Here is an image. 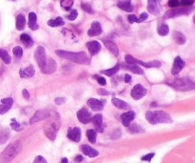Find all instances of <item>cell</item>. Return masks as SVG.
<instances>
[{
    "label": "cell",
    "mask_w": 195,
    "mask_h": 163,
    "mask_svg": "<svg viewBox=\"0 0 195 163\" xmlns=\"http://www.w3.org/2000/svg\"><path fill=\"white\" fill-rule=\"evenodd\" d=\"M77 118L78 120L83 124H88L92 121V114L88 112L86 108H83L77 112Z\"/></svg>",
    "instance_id": "cell-15"
},
{
    "label": "cell",
    "mask_w": 195,
    "mask_h": 163,
    "mask_svg": "<svg viewBox=\"0 0 195 163\" xmlns=\"http://www.w3.org/2000/svg\"><path fill=\"white\" fill-rule=\"evenodd\" d=\"M191 11V8L188 7H184V8H174L171 9L170 11H168L165 14V17L166 18H172V17H176V16H184V14H188Z\"/></svg>",
    "instance_id": "cell-8"
},
{
    "label": "cell",
    "mask_w": 195,
    "mask_h": 163,
    "mask_svg": "<svg viewBox=\"0 0 195 163\" xmlns=\"http://www.w3.org/2000/svg\"><path fill=\"white\" fill-rule=\"evenodd\" d=\"M104 44H105V46H106V48L111 54H113L115 56H117L119 54V49H118L117 45H116V44L113 41L108 40V39H104Z\"/></svg>",
    "instance_id": "cell-23"
},
{
    "label": "cell",
    "mask_w": 195,
    "mask_h": 163,
    "mask_svg": "<svg viewBox=\"0 0 195 163\" xmlns=\"http://www.w3.org/2000/svg\"><path fill=\"white\" fill-rule=\"evenodd\" d=\"M185 65H186V62L183 60V59L180 56H176L174 58L173 66H172V69H171V75H173V76L178 75V73L183 70Z\"/></svg>",
    "instance_id": "cell-13"
},
{
    "label": "cell",
    "mask_w": 195,
    "mask_h": 163,
    "mask_svg": "<svg viewBox=\"0 0 195 163\" xmlns=\"http://www.w3.org/2000/svg\"><path fill=\"white\" fill-rule=\"evenodd\" d=\"M118 2H130V0H118Z\"/></svg>",
    "instance_id": "cell-59"
},
{
    "label": "cell",
    "mask_w": 195,
    "mask_h": 163,
    "mask_svg": "<svg viewBox=\"0 0 195 163\" xmlns=\"http://www.w3.org/2000/svg\"><path fill=\"white\" fill-rule=\"evenodd\" d=\"M117 7L125 12H131L133 10V6L130 4V2H118Z\"/></svg>",
    "instance_id": "cell-34"
},
{
    "label": "cell",
    "mask_w": 195,
    "mask_h": 163,
    "mask_svg": "<svg viewBox=\"0 0 195 163\" xmlns=\"http://www.w3.org/2000/svg\"><path fill=\"white\" fill-rule=\"evenodd\" d=\"M11 105H8V104H3V103H1L0 104V114H6L10 109H11Z\"/></svg>",
    "instance_id": "cell-42"
},
{
    "label": "cell",
    "mask_w": 195,
    "mask_h": 163,
    "mask_svg": "<svg viewBox=\"0 0 195 163\" xmlns=\"http://www.w3.org/2000/svg\"><path fill=\"white\" fill-rule=\"evenodd\" d=\"M169 6L172 9L174 8H178L179 5H180V1L179 0H169V2H168Z\"/></svg>",
    "instance_id": "cell-45"
},
{
    "label": "cell",
    "mask_w": 195,
    "mask_h": 163,
    "mask_svg": "<svg viewBox=\"0 0 195 163\" xmlns=\"http://www.w3.org/2000/svg\"><path fill=\"white\" fill-rule=\"evenodd\" d=\"M125 61L129 65H141V66H144L146 68H160L161 67V63L158 60H153V61H149V62H144L142 60H139V59L134 58L130 54L125 55Z\"/></svg>",
    "instance_id": "cell-5"
},
{
    "label": "cell",
    "mask_w": 195,
    "mask_h": 163,
    "mask_svg": "<svg viewBox=\"0 0 195 163\" xmlns=\"http://www.w3.org/2000/svg\"><path fill=\"white\" fill-rule=\"evenodd\" d=\"M124 80H125L126 83H129L131 81V77L129 75H125V79Z\"/></svg>",
    "instance_id": "cell-55"
},
{
    "label": "cell",
    "mask_w": 195,
    "mask_h": 163,
    "mask_svg": "<svg viewBox=\"0 0 195 163\" xmlns=\"http://www.w3.org/2000/svg\"><path fill=\"white\" fill-rule=\"evenodd\" d=\"M169 85L173 87L174 89L178 91H190L195 89V82L191 81L189 78H181V79H175L172 82H170Z\"/></svg>",
    "instance_id": "cell-4"
},
{
    "label": "cell",
    "mask_w": 195,
    "mask_h": 163,
    "mask_svg": "<svg viewBox=\"0 0 195 163\" xmlns=\"http://www.w3.org/2000/svg\"><path fill=\"white\" fill-rule=\"evenodd\" d=\"M57 69V64L53 58H47V62L46 65L43 69H41V72L43 73H46V75H51Z\"/></svg>",
    "instance_id": "cell-14"
},
{
    "label": "cell",
    "mask_w": 195,
    "mask_h": 163,
    "mask_svg": "<svg viewBox=\"0 0 195 163\" xmlns=\"http://www.w3.org/2000/svg\"><path fill=\"white\" fill-rule=\"evenodd\" d=\"M146 118L147 120L152 125H155L157 123H171L172 122L170 115L164 111H155V112L147 111L146 114Z\"/></svg>",
    "instance_id": "cell-3"
},
{
    "label": "cell",
    "mask_w": 195,
    "mask_h": 163,
    "mask_svg": "<svg viewBox=\"0 0 195 163\" xmlns=\"http://www.w3.org/2000/svg\"><path fill=\"white\" fill-rule=\"evenodd\" d=\"M86 46L88 50V53H89V54H91V56H93V55L97 54L101 50V44L96 40H93V41L88 42L86 44Z\"/></svg>",
    "instance_id": "cell-16"
},
{
    "label": "cell",
    "mask_w": 195,
    "mask_h": 163,
    "mask_svg": "<svg viewBox=\"0 0 195 163\" xmlns=\"http://www.w3.org/2000/svg\"><path fill=\"white\" fill-rule=\"evenodd\" d=\"M34 163H47V160L45 159L43 156H37L34 158Z\"/></svg>",
    "instance_id": "cell-48"
},
{
    "label": "cell",
    "mask_w": 195,
    "mask_h": 163,
    "mask_svg": "<svg viewBox=\"0 0 195 163\" xmlns=\"http://www.w3.org/2000/svg\"><path fill=\"white\" fill-rule=\"evenodd\" d=\"M34 57L39 68L43 69L47 62V55H46V50H45V48L42 46H38L34 52Z\"/></svg>",
    "instance_id": "cell-7"
},
{
    "label": "cell",
    "mask_w": 195,
    "mask_h": 163,
    "mask_svg": "<svg viewBox=\"0 0 195 163\" xmlns=\"http://www.w3.org/2000/svg\"><path fill=\"white\" fill-rule=\"evenodd\" d=\"M81 151L85 156H88L89 157H95L99 155L98 151H96L93 147H91L89 145H87V144H83L81 146Z\"/></svg>",
    "instance_id": "cell-20"
},
{
    "label": "cell",
    "mask_w": 195,
    "mask_h": 163,
    "mask_svg": "<svg viewBox=\"0 0 195 163\" xmlns=\"http://www.w3.org/2000/svg\"><path fill=\"white\" fill-rule=\"evenodd\" d=\"M1 103H3V104H8V105H12L13 103V99L11 97H7V98H3L1 100Z\"/></svg>",
    "instance_id": "cell-49"
},
{
    "label": "cell",
    "mask_w": 195,
    "mask_h": 163,
    "mask_svg": "<svg viewBox=\"0 0 195 163\" xmlns=\"http://www.w3.org/2000/svg\"><path fill=\"white\" fill-rule=\"evenodd\" d=\"M11 127L14 130V131H16V132H19L21 131V125L16 121V118H12L11 119Z\"/></svg>",
    "instance_id": "cell-40"
},
{
    "label": "cell",
    "mask_w": 195,
    "mask_h": 163,
    "mask_svg": "<svg viewBox=\"0 0 195 163\" xmlns=\"http://www.w3.org/2000/svg\"><path fill=\"white\" fill-rule=\"evenodd\" d=\"M54 102L56 103L57 105H61V104H63V103L66 102V98H64V97H57V98L54 99Z\"/></svg>",
    "instance_id": "cell-51"
},
{
    "label": "cell",
    "mask_w": 195,
    "mask_h": 163,
    "mask_svg": "<svg viewBox=\"0 0 195 163\" xmlns=\"http://www.w3.org/2000/svg\"><path fill=\"white\" fill-rule=\"evenodd\" d=\"M12 1H16V0H12Z\"/></svg>",
    "instance_id": "cell-61"
},
{
    "label": "cell",
    "mask_w": 195,
    "mask_h": 163,
    "mask_svg": "<svg viewBox=\"0 0 195 163\" xmlns=\"http://www.w3.org/2000/svg\"><path fill=\"white\" fill-rule=\"evenodd\" d=\"M125 69L132 72L133 73H136V75H143V69H141V67L139 65H128L124 67Z\"/></svg>",
    "instance_id": "cell-32"
},
{
    "label": "cell",
    "mask_w": 195,
    "mask_h": 163,
    "mask_svg": "<svg viewBox=\"0 0 195 163\" xmlns=\"http://www.w3.org/2000/svg\"><path fill=\"white\" fill-rule=\"evenodd\" d=\"M102 34V27L100 22L98 21H93L92 23V26L88 31V36H97Z\"/></svg>",
    "instance_id": "cell-17"
},
{
    "label": "cell",
    "mask_w": 195,
    "mask_h": 163,
    "mask_svg": "<svg viewBox=\"0 0 195 163\" xmlns=\"http://www.w3.org/2000/svg\"><path fill=\"white\" fill-rule=\"evenodd\" d=\"M92 121L93 123V125L95 126L96 128V131L98 133H102L104 131V125H103V116L102 114H95L93 118H92Z\"/></svg>",
    "instance_id": "cell-21"
},
{
    "label": "cell",
    "mask_w": 195,
    "mask_h": 163,
    "mask_svg": "<svg viewBox=\"0 0 195 163\" xmlns=\"http://www.w3.org/2000/svg\"><path fill=\"white\" fill-rule=\"evenodd\" d=\"M60 124L58 122L57 119H52L51 121L47 122L44 126V132L46 137L51 139V140H54L57 135V132L59 130Z\"/></svg>",
    "instance_id": "cell-6"
},
{
    "label": "cell",
    "mask_w": 195,
    "mask_h": 163,
    "mask_svg": "<svg viewBox=\"0 0 195 163\" xmlns=\"http://www.w3.org/2000/svg\"><path fill=\"white\" fill-rule=\"evenodd\" d=\"M98 94L101 95H109V92L106 91V90H104V89H98Z\"/></svg>",
    "instance_id": "cell-54"
},
{
    "label": "cell",
    "mask_w": 195,
    "mask_h": 163,
    "mask_svg": "<svg viewBox=\"0 0 195 163\" xmlns=\"http://www.w3.org/2000/svg\"><path fill=\"white\" fill-rule=\"evenodd\" d=\"M147 17H148V16H147V12H143V13H141L140 17L138 18V23H141V22L146 21V20L147 19Z\"/></svg>",
    "instance_id": "cell-50"
},
{
    "label": "cell",
    "mask_w": 195,
    "mask_h": 163,
    "mask_svg": "<svg viewBox=\"0 0 195 163\" xmlns=\"http://www.w3.org/2000/svg\"><path fill=\"white\" fill-rule=\"evenodd\" d=\"M23 96L26 98V99H29V92L26 90V89H24L23 90Z\"/></svg>",
    "instance_id": "cell-56"
},
{
    "label": "cell",
    "mask_w": 195,
    "mask_h": 163,
    "mask_svg": "<svg viewBox=\"0 0 195 163\" xmlns=\"http://www.w3.org/2000/svg\"><path fill=\"white\" fill-rule=\"evenodd\" d=\"M25 24H26V19L23 14H18L16 17V29L18 31H22L25 28Z\"/></svg>",
    "instance_id": "cell-30"
},
{
    "label": "cell",
    "mask_w": 195,
    "mask_h": 163,
    "mask_svg": "<svg viewBox=\"0 0 195 163\" xmlns=\"http://www.w3.org/2000/svg\"><path fill=\"white\" fill-rule=\"evenodd\" d=\"M128 131H129V134H139V133L144 132V129L141 128L138 124L133 123V124H131L128 127Z\"/></svg>",
    "instance_id": "cell-31"
},
{
    "label": "cell",
    "mask_w": 195,
    "mask_h": 163,
    "mask_svg": "<svg viewBox=\"0 0 195 163\" xmlns=\"http://www.w3.org/2000/svg\"><path fill=\"white\" fill-rule=\"evenodd\" d=\"M81 8L88 13H93V10L92 8V6L88 3H82L81 4Z\"/></svg>",
    "instance_id": "cell-41"
},
{
    "label": "cell",
    "mask_w": 195,
    "mask_h": 163,
    "mask_svg": "<svg viewBox=\"0 0 195 163\" xmlns=\"http://www.w3.org/2000/svg\"><path fill=\"white\" fill-rule=\"evenodd\" d=\"M10 130L7 129V128H4V129H1L0 130V145L1 144H4L8 141V139L10 138Z\"/></svg>",
    "instance_id": "cell-27"
},
{
    "label": "cell",
    "mask_w": 195,
    "mask_h": 163,
    "mask_svg": "<svg viewBox=\"0 0 195 163\" xmlns=\"http://www.w3.org/2000/svg\"><path fill=\"white\" fill-rule=\"evenodd\" d=\"M130 95L134 99H136V100L141 99L142 97H144L147 95V89L145 87H143L141 84H136L132 88Z\"/></svg>",
    "instance_id": "cell-12"
},
{
    "label": "cell",
    "mask_w": 195,
    "mask_h": 163,
    "mask_svg": "<svg viewBox=\"0 0 195 163\" xmlns=\"http://www.w3.org/2000/svg\"><path fill=\"white\" fill-rule=\"evenodd\" d=\"M120 137H121V131L119 129H117L113 134H111V138H118Z\"/></svg>",
    "instance_id": "cell-53"
},
{
    "label": "cell",
    "mask_w": 195,
    "mask_h": 163,
    "mask_svg": "<svg viewBox=\"0 0 195 163\" xmlns=\"http://www.w3.org/2000/svg\"><path fill=\"white\" fill-rule=\"evenodd\" d=\"M29 28L33 30V31H36L39 28L37 25V16L34 12L29 13Z\"/></svg>",
    "instance_id": "cell-24"
},
{
    "label": "cell",
    "mask_w": 195,
    "mask_h": 163,
    "mask_svg": "<svg viewBox=\"0 0 195 163\" xmlns=\"http://www.w3.org/2000/svg\"><path fill=\"white\" fill-rule=\"evenodd\" d=\"M193 22L195 23V14H194V16H193Z\"/></svg>",
    "instance_id": "cell-60"
},
{
    "label": "cell",
    "mask_w": 195,
    "mask_h": 163,
    "mask_svg": "<svg viewBox=\"0 0 195 163\" xmlns=\"http://www.w3.org/2000/svg\"><path fill=\"white\" fill-rule=\"evenodd\" d=\"M111 102L112 104L117 108V109H120V110H127L129 108V105L128 104L127 102H125L124 100L122 99H119V98H116V97H113L111 99Z\"/></svg>",
    "instance_id": "cell-25"
},
{
    "label": "cell",
    "mask_w": 195,
    "mask_h": 163,
    "mask_svg": "<svg viewBox=\"0 0 195 163\" xmlns=\"http://www.w3.org/2000/svg\"><path fill=\"white\" fill-rule=\"evenodd\" d=\"M22 150V143L20 141H14L11 143L0 156V163H10Z\"/></svg>",
    "instance_id": "cell-2"
},
{
    "label": "cell",
    "mask_w": 195,
    "mask_h": 163,
    "mask_svg": "<svg viewBox=\"0 0 195 163\" xmlns=\"http://www.w3.org/2000/svg\"><path fill=\"white\" fill-rule=\"evenodd\" d=\"M49 117H51V113L49 111H47V110H39L31 118V120H29V123H31V124H34L36 122L41 121V120L47 119V118H49Z\"/></svg>",
    "instance_id": "cell-11"
},
{
    "label": "cell",
    "mask_w": 195,
    "mask_h": 163,
    "mask_svg": "<svg viewBox=\"0 0 195 163\" xmlns=\"http://www.w3.org/2000/svg\"><path fill=\"white\" fill-rule=\"evenodd\" d=\"M68 137L74 141V142H79L81 139V130L78 127L71 128L68 131Z\"/></svg>",
    "instance_id": "cell-18"
},
{
    "label": "cell",
    "mask_w": 195,
    "mask_h": 163,
    "mask_svg": "<svg viewBox=\"0 0 195 163\" xmlns=\"http://www.w3.org/2000/svg\"><path fill=\"white\" fill-rule=\"evenodd\" d=\"M12 53H13L14 56L17 57V58H20V57H22V55H23V50H22V48L19 47V46L14 47V48L12 49Z\"/></svg>",
    "instance_id": "cell-39"
},
{
    "label": "cell",
    "mask_w": 195,
    "mask_h": 163,
    "mask_svg": "<svg viewBox=\"0 0 195 163\" xmlns=\"http://www.w3.org/2000/svg\"><path fill=\"white\" fill-rule=\"evenodd\" d=\"M0 58H1L6 64H10L11 61V58L10 54H8V52L3 49H0Z\"/></svg>",
    "instance_id": "cell-35"
},
{
    "label": "cell",
    "mask_w": 195,
    "mask_h": 163,
    "mask_svg": "<svg viewBox=\"0 0 195 163\" xmlns=\"http://www.w3.org/2000/svg\"><path fill=\"white\" fill-rule=\"evenodd\" d=\"M128 20L129 23H138V18L136 17V16H134V14H129V16H128Z\"/></svg>",
    "instance_id": "cell-47"
},
{
    "label": "cell",
    "mask_w": 195,
    "mask_h": 163,
    "mask_svg": "<svg viewBox=\"0 0 195 163\" xmlns=\"http://www.w3.org/2000/svg\"><path fill=\"white\" fill-rule=\"evenodd\" d=\"M55 54L61 58L68 59V60H70L74 63L83 64V65H88L91 63V59H89V57L84 52L72 53V52H68V51H63V50H56Z\"/></svg>",
    "instance_id": "cell-1"
},
{
    "label": "cell",
    "mask_w": 195,
    "mask_h": 163,
    "mask_svg": "<svg viewBox=\"0 0 195 163\" xmlns=\"http://www.w3.org/2000/svg\"><path fill=\"white\" fill-rule=\"evenodd\" d=\"M87 137L91 143H95L96 141V132L93 129H88L87 131Z\"/></svg>",
    "instance_id": "cell-37"
},
{
    "label": "cell",
    "mask_w": 195,
    "mask_h": 163,
    "mask_svg": "<svg viewBox=\"0 0 195 163\" xmlns=\"http://www.w3.org/2000/svg\"><path fill=\"white\" fill-rule=\"evenodd\" d=\"M157 32L160 35L162 36H165V35H169V32H170V28L167 24H162L159 26Z\"/></svg>",
    "instance_id": "cell-36"
},
{
    "label": "cell",
    "mask_w": 195,
    "mask_h": 163,
    "mask_svg": "<svg viewBox=\"0 0 195 163\" xmlns=\"http://www.w3.org/2000/svg\"><path fill=\"white\" fill-rule=\"evenodd\" d=\"M155 156V154L154 153H151V154H147V155H146V156H142V160L143 161H151L152 158H153V156Z\"/></svg>",
    "instance_id": "cell-46"
},
{
    "label": "cell",
    "mask_w": 195,
    "mask_h": 163,
    "mask_svg": "<svg viewBox=\"0 0 195 163\" xmlns=\"http://www.w3.org/2000/svg\"><path fill=\"white\" fill-rule=\"evenodd\" d=\"M161 0H147V11L153 16L161 13Z\"/></svg>",
    "instance_id": "cell-9"
},
{
    "label": "cell",
    "mask_w": 195,
    "mask_h": 163,
    "mask_svg": "<svg viewBox=\"0 0 195 163\" xmlns=\"http://www.w3.org/2000/svg\"><path fill=\"white\" fill-rule=\"evenodd\" d=\"M73 2H74V0H60V5H61V7L64 10L69 11L72 7Z\"/></svg>",
    "instance_id": "cell-38"
},
{
    "label": "cell",
    "mask_w": 195,
    "mask_h": 163,
    "mask_svg": "<svg viewBox=\"0 0 195 163\" xmlns=\"http://www.w3.org/2000/svg\"><path fill=\"white\" fill-rule=\"evenodd\" d=\"M65 22L62 17H56L55 19H51L48 21V26L50 27H59V26H63Z\"/></svg>",
    "instance_id": "cell-33"
},
{
    "label": "cell",
    "mask_w": 195,
    "mask_h": 163,
    "mask_svg": "<svg viewBox=\"0 0 195 163\" xmlns=\"http://www.w3.org/2000/svg\"><path fill=\"white\" fill-rule=\"evenodd\" d=\"M34 72H35V70H34V66L33 65H29L27 68L20 70L19 71V75H20V77L27 78V77H34Z\"/></svg>",
    "instance_id": "cell-22"
},
{
    "label": "cell",
    "mask_w": 195,
    "mask_h": 163,
    "mask_svg": "<svg viewBox=\"0 0 195 163\" xmlns=\"http://www.w3.org/2000/svg\"><path fill=\"white\" fill-rule=\"evenodd\" d=\"M105 103H106V99H102V100H98L96 98H89L87 102L88 106L91 108L93 111L94 112H99L101 110H103Z\"/></svg>",
    "instance_id": "cell-10"
},
{
    "label": "cell",
    "mask_w": 195,
    "mask_h": 163,
    "mask_svg": "<svg viewBox=\"0 0 195 163\" xmlns=\"http://www.w3.org/2000/svg\"><path fill=\"white\" fill-rule=\"evenodd\" d=\"M78 16V12L76 10H72L71 12L70 13V16H68V19L69 20H74V19H76Z\"/></svg>",
    "instance_id": "cell-43"
},
{
    "label": "cell",
    "mask_w": 195,
    "mask_h": 163,
    "mask_svg": "<svg viewBox=\"0 0 195 163\" xmlns=\"http://www.w3.org/2000/svg\"><path fill=\"white\" fill-rule=\"evenodd\" d=\"M61 163H68V158H67V157H64V158H62V160H61Z\"/></svg>",
    "instance_id": "cell-58"
},
{
    "label": "cell",
    "mask_w": 195,
    "mask_h": 163,
    "mask_svg": "<svg viewBox=\"0 0 195 163\" xmlns=\"http://www.w3.org/2000/svg\"><path fill=\"white\" fill-rule=\"evenodd\" d=\"M84 158H83V156H77L76 157H75V160L77 161V162H80V161H82Z\"/></svg>",
    "instance_id": "cell-57"
},
{
    "label": "cell",
    "mask_w": 195,
    "mask_h": 163,
    "mask_svg": "<svg viewBox=\"0 0 195 163\" xmlns=\"http://www.w3.org/2000/svg\"><path fill=\"white\" fill-rule=\"evenodd\" d=\"M120 63H117L114 67L111 68V69H108V70H104V71H101V73H103V75H106L108 77H113L114 75H116V73L118 72L119 69H120Z\"/></svg>",
    "instance_id": "cell-28"
},
{
    "label": "cell",
    "mask_w": 195,
    "mask_h": 163,
    "mask_svg": "<svg viewBox=\"0 0 195 163\" xmlns=\"http://www.w3.org/2000/svg\"><path fill=\"white\" fill-rule=\"evenodd\" d=\"M134 117H135V113H134L133 111H129L127 113L122 114L121 120H122L123 125L125 127H129L130 125V122L134 119Z\"/></svg>",
    "instance_id": "cell-19"
},
{
    "label": "cell",
    "mask_w": 195,
    "mask_h": 163,
    "mask_svg": "<svg viewBox=\"0 0 195 163\" xmlns=\"http://www.w3.org/2000/svg\"><path fill=\"white\" fill-rule=\"evenodd\" d=\"M173 39L177 44H179V45H184V44L186 43V41H187L186 36L182 33L177 32V31L173 32Z\"/></svg>",
    "instance_id": "cell-26"
},
{
    "label": "cell",
    "mask_w": 195,
    "mask_h": 163,
    "mask_svg": "<svg viewBox=\"0 0 195 163\" xmlns=\"http://www.w3.org/2000/svg\"><path fill=\"white\" fill-rule=\"evenodd\" d=\"M20 40L23 42V44L26 47H32L34 45V40L32 37L27 34H23L20 35Z\"/></svg>",
    "instance_id": "cell-29"
},
{
    "label": "cell",
    "mask_w": 195,
    "mask_h": 163,
    "mask_svg": "<svg viewBox=\"0 0 195 163\" xmlns=\"http://www.w3.org/2000/svg\"><path fill=\"white\" fill-rule=\"evenodd\" d=\"M195 2V0H180V4L184 7H189Z\"/></svg>",
    "instance_id": "cell-44"
},
{
    "label": "cell",
    "mask_w": 195,
    "mask_h": 163,
    "mask_svg": "<svg viewBox=\"0 0 195 163\" xmlns=\"http://www.w3.org/2000/svg\"><path fill=\"white\" fill-rule=\"evenodd\" d=\"M94 78H96V79H97V81H98V83H99L100 85H106V83H107L106 79H105L104 77H97V76H94Z\"/></svg>",
    "instance_id": "cell-52"
}]
</instances>
